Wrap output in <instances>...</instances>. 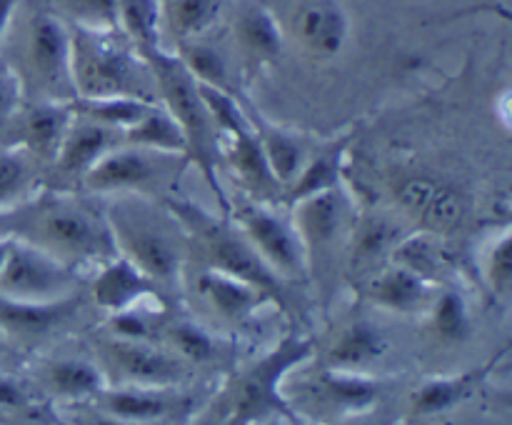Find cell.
<instances>
[{
  "label": "cell",
  "instance_id": "1",
  "mask_svg": "<svg viewBox=\"0 0 512 425\" xmlns=\"http://www.w3.org/2000/svg\"><path fill=\"white\" fill-rule=\"evenodd\" d=\"M148 65L150 80L155 83V90L160 95V105L173 115L175 123L180 125L185 135V158L193 160L195 168L203 173L213 188L218 205L225 215H230V200L225 190L218 183V170H215V123L210 118L208 108L200 95L198 80L188 73L183 60L175 53L163 50V45L138 53Z\"/></svg>",
  "mask_w": 512,
  "mask_h": 425
},
{
  "label": "cell",
  "instance_id": "2",
  "mask_svg": "<svg viewBox=\"0 0 512 425\" xmlns=\"http://www.w3.org/2000/svg\"><path fill=\"white\" fill-rule=\"evenodd\" d=\"M118 35L70 25V80L75 98H148L143 88V73H148V65L138 50Z\"/></svg>",
  "mask_w": 512,
  "mask_h": 425
},
{
  "label": "cell",
  "instance_id": "3",
  "mask_svg": "<svg viewBox=\"0 0 512 425\" xmlns=\"http://www.w3.org/2000/svg\"><path fill=\"white\" fill-rule=\"evenodd\" d=\"M33 233L20 235V240L48 250L65 265L75 258H95L113 248L108 220H100L93 210L68 200L33 205V218L28 220Z\"/></svg>",
  "mask_w": 512,
  "mask_h": 425
},
{
  "label": "cell",
  "instance_id": "4",
  "mask_svg": "<svg viewBox=\"0 0 512 425\" xmlns=\"http://www.w3.org/2000/svg\"><path fill=\"white\" fill-rule=\"evenodd\" d=\"M170 210L188 225L193 238L203 245L210 260L208 268H218L223 273L235 275V278L260 288L263 293L278 290V275L265 265V260L255 253L253 245L238 228H233L225 220H213L193 203L170 200Z\"/></svg>",
  "mask_w": 512,
  "mask_h": 425
},
{
  "label": "cell",
  "instance_id": "5",
  "mask_svg": "<svg viewBox=\"0 0 512 425\" xmlns=\"http://www.w3.org/2000/svg\"><path fill=\"white\" fill-rule=\"evenodd\" d=\"M20 65L50 100H75L70 80V25L50 10H33L20 35Z\"/></svg>",
  "mask_w": 512,
  "mask_h": 425
},
{
  "label": "cell",
  "instance_id": "6",
  "mask_svg": "<svg viewBox=\"0 0 512 425\" xmlns=\"http://www.w3.org/2000/svg\"><path fill=\"white\" fill-rule=\"evenodd\" d=\"M73 280V270L63 260L28 240L13 238L0 268V295L25 303H53L70 298Z\"/></svg>",
  "mask_w": 512,
  "mask_h": 425
},
{
  "label": "cell",
  "instance_id": "7",
  "mask_svg": "<svg viewBox=\"0 0 512 425\" xmlns=\"http://www.w3.org/2000/svg\"><path fill=\"white\" fill-rule=\"evenodd\" d=\"M230 218L235 220V228L248 238L255 253L265 260L275 275H303L308 265V250L300 240L298 230L293 223L280 218L275 210H270L265 203L248 200L240 203L238 208L230 210Z\"/></svg>",
  "mask_w": 512,
  "mask_h": 425
},
{
  "label": "cell",
  "instance_id": "8",
  "mask_svg": "<svg viewBox=\"0 0 512 425\" xmlns=\"http://www.w3.org/2000/svg\"><path fill=\"white\" fill-rule=\"evenodd\" d=\"M108 228L118 255L128 258L140 273L150 280L178 278L180 253L168 233L150 228L148 220L125 210H110Z\"/></svg>",
  "mask_w": 512,
  "mask_h": 425
},
{
  "label": "cell",
  "instance_id": "9",
  "mask_svg": "<svg viewBox=\"0 0 512 425\" xmlns=\"http://www.w3.org/2000/svg\"><path fill=\"white\" fill-rule=\"evenodd\" d=\"M290 38L313 60H333L350 38V15L340 0H298L290 10Z\"/></svg>",
  "mask_w": 512,
  "mask_h": 425
},
{
  "label": "cell",
  "instance_id": "10",
  "mask_svg": "<svg viewBox=\"0 0 512 425\" xmlns=\"http://www.w3.org/2000/svg\"><path fill=\"white\" fill-rule=\"evenodd\" d=\"M230 33H233L235 53L243 63L245 75L263 73L283 53L285 28L275 18L273 10L258 0L238 5Z\"/></svg>",
  "mask_w": 512,
  "mask_h": 425
},
{
  "label": "cell",
  "instance_id": "11",
  "mask_svg": "<svg viewBox=\"0 0 512 425\" xmlns=\"http://www.w3.org/2000/svg\"><path fill=\"white\" fill-rule=\"evenodd\" d=\"M395 200L400 210L423 225L425 233H453L465 218V203L458 190L430 175H413V178L400 180L395 188Z\"/></svg>",
  "mask_w": 512,
  "mask_h": 425
},
{
  "label": "cell",
  "instance_id": "12",
  "mask_svg": "<svg viewBox=\"0 0 512 425\" xmlns=\"http://www.w3.org/2000/svg\"><path fill=\"white\" fill-rule=\"evenodd\" d=\"M158 158L153 150L123 145L108 150L80 180L93 193H140L158 180Z\"/></svg>",
  "mask_w": 512,
  "mask_h": 425
},
{
  "label": "cell",
  "instance_id": "13",
  "mask_svg": "<svg viewBox=\"0 0 512 425\" xmlns=\"http://www.w3.org/2000/svg\"><path fill=\"white\" fill-rule=\"evenodd\" d=\"M310 345L305 340L288 338L278 345L273 355L260 360L248 375L238 393V415L240 418H258L273 408H283L278 398V383L290 365L308 358Z\"/></svg>",
  "mask_w": 512,
  "mask_h": 425
},
{
  "label": "cell",
  "instance_id": "14",
  "mask_svg": "<svg viewBox=\"0 0 512 425\" xmlns=\"http://www.w3.org/2000/svg\"><path fill=\"white\" fill-rule=\"evenodd\" d=\"M345 220V200L340 188L320 190L290 203V223L298 230L305 250L323 248L338 238Z\"/></svg>",
  "mask_w": 512,
  "mask_h": 425
},
{
  "label": "cell",
  "instance_id": "15",
  "mask_svg": "<svg viewBox=\"0 0 512 425\" xmlns=\"http://www.w3.org/2000/svg\"><path fill=\"white\" fill-rule=\"evenodd\" d=\"M223 155L225 160H228L230 168H233L238 183L253 195L250 200L263 203V200L278 198L283 185L275 180L273 170H270L268 160H265L263 148H260V140L258 135H255V130L228 138Z\"/></svg>",
  "mask_w": 512,
  "mask_h": 425
},
{
  "label": "cell",
  "instance_id": "16",
  "mask_svg": "<svg viewBox=\"0 0 512 425\" xmlns=\"http://www.w3.org/2000/svg\"><path fill=\"white\" fill-rule=\"evenodd\" d=\"M78 118L73 110V100H45L35 103L25 113L23 130H20V148L28 150L35 158H55L65 133L73 120Z\"/></svg>",
  "mask_w": 512,
  "mask_h": 425
},
{
  "label": "cell",
  "instance_id": "17",
  "mask_svg": "<svg viewBox=\"0 0 512 425\" xmlns=\"http://www.w3.org/2000/svg\"><path fill=\"white\" fill-rule=\"evenodd\" d=\"M115 133L118 130L105 128L93 120H73L58 153H55V163L63 173L83 178L108 150L115 148Z\"/></svg>",
  "mask_w": 512,
  "mask_h": 425
},
{
  "label": "cell",
  "instance_id": "18",
  "mask_svg": "<svg viewBox=\"0 0 512 425\" xmlns=\"http://www.w3.org/2000/svg\"><path fill=\"white\" fill-rule=\"evenodd\" d=\"M248 115H250V123H253L255 135H258L260 140V148H263L265 153V160H268L275 180H278L285 190L295 178H298L310 153L305 150V145L290 133V130L278 128V125L268 123L263 115L250 113V110Z\"/></svg>",
  "mask_w": 512,
  "mask_h": 425
},
{
  "label": "cell",
  "instance_id": "19",
  "mask_svg": "<svg viewBox=\"0 0 512 425\" xmlns=\"http://www.w3.org/2000/svg\"><path fill=\"white\" fill-rule=\"evenodd\" d=\"M428 290L425 275L393 263L370 280L368 298L378 303L380 308L395 310V313H413L428 300Z\"/></svg>",
  "mask_w": 512,
  "mask_h": 425
},
{
  "label": "cell",
  "instance_id": "20",
  "mask_svg": "<svg viewBox=\"0 0 512 425\" xmlns=\"http://www.w3.org/2000/svg\"><path fill=\"white\" fill-rule=\"evenodd\" d=\"M70 313V298L53 303H25L0 295V333L10 338H38L63 323Z\"/></svg>",
  "mask_w": 512,
  "mask_h": 425
},
{
  "label": "cell",
  "instance_id": "21",
  "mask_svg": "<svg viewBox=\"0 0 512 425\" xmlns=\"http://www.w3.org/2000/svg\"><path fill=\"white\" fill-rule=\"evenodd\" d=\"M145 293H150V278L140 273V270L135 268L128 258H123V255L110 260V263L100 270V275L95 278L93 285L95 303L113 310V313L133 308Z\"/></svg>",
  "mask_w": 512,
  "mask_h": 425
},
{
  "label": "cell",
  "instance_id": "22",
  "mask_svg": "<svg viewBox=\"0 0 512 425\" xmlns=\"http://www.w3.org/2000/svg\"><path fill=\"white\" fill-rule=\"evenodd\" d=\"M203 300H208L225 318H245L263 300V290L218 268H205L195 283Z\"/></svg>",
  "mask_w": 512,
  "mask_h": 425
},
{
  "label": "cell",
  "instance_id": "23",
  "mask_svg": "<svg viewBox=\"0 0 512 425\" xmlns=\"http://www.w3.org/2000/svg\"><path fill=\"white\" fill-rule=\"evenodd\" d=\"M113 360L128 378L138 380V383L163 385L173 383L183 375L178 360L140 343V340H118V343H113Z\"/></svg>",
  "mask_w": 512,
  "mask_h": 425
},
{
  "label": "cell",
  "instance_id": "24",
  "mask_svg": "<svg viewBox=\"0 0 512 425\" xmlns=\"http://www.w3.org/2000/svg\"><path fill=\"white\" fill-rule=\"evenodd\" d=\"M120 135H123L125 145L153 150L160 155H185V150H188L183 130L163 105H153L143 118L135 120Z\"/></svg>",
  "mask_w": 512,
  "mask_h": 425
},
{
  "label": "cell",
  "instance_id": "25",
  "mask_svg": "<svg viewBox=\"0 0 512 425\" xmlns=\"http://www.w3.org/2000/svg\"><path fill=\"white\" fill-rule=\"evenodd\" d=\"M343 163H345V140L328 145V148L318 150L315 155H308V160H305L298 178L285 188L283 200L290 205L295 203V200L305 198V195L320 193V190L340 188Z\"/></svg>",
  "mask_w": 512,
  "mask_h": 425
},
{
  "label": "cell",
  "instance_id": "26",
  "mask_svg": "<svg viewBox=\"0 0 512 425\" xmlns=\"http://www.w3.org/2000/svg\"><path fill=\"white\" fill-rule=\"evenodd\" d=\"M118 5V30L138 53L160 45L163 25V0H115Z\"/></svg>",
  "mask_w": 512,
  "mask_h": 425
},
{
  "label": "cell",
  "instance_id": "27",
  "mask_svg": "<svg viewBox=\"0 0 512 425\" xmlns=\"http://www.w3.org/2000/svg\"><path fill=\"white\" fill-rule=\"evenodd\" d=\"M178 55L188 73L198 80L200 85H210V88L228 90V93H238L233 83V70H230L228 58L220 53L215 45L203 43L200 38L180 40Z\"/></svg>",
  "mask_w": 512,
  "mask_h": 425
},
{
  "label": "cell",
  "instance_id": "28",
  "mask_svg": "<svg viewBox=\"0 0 512 425\" xmlns=\"http://www.w3.org/2000/svg\"><path fill=\"white\" fill-rule=\"evenodd\" d=\"M153 100L150 98H135V95H120V98H75L73 110L75 115H83L85 120H93V123L105 125V128H113L118 133H123L125 128L135 123V120L143 118L150 108H153Z\"/></svg>",
  "mask_w": 512,
  "mask_h": 425
},
{
  "label": "cell",
  "instance_id": "29",
  "mask_svg": "<svg viewBox=\"0 0 512 425\" xmlns=\"http://www.w3.org/2000/svg\"><path fill=\"white\" fill-rule=\"evenodd\" d=\"M490 365L475 370V373H463V375H455V378H440V380H430V383H425L423 388L418 390V395H415V403H413L415 413H423V415L443 413V410L458 405L460 400H465L475 388H478L480 380L488 375Z\"/></svg>",
  "mask_w": 512,
  "mask_h": 425
},
{
  "label": "cell",
  "instance_id": "30",
  "mask_svg": "<svg viewBox=\"0 0 512 425\" xmlns=\"http://www.w3.org/2000/svg\"><path fill=\"white\" fill-rule=\"evenodd\" d=\"M388 343H385V335L380 333L375 325L358 320V323L348 325V328L340 333V338L335 340V345L330 348V360L335 365H363L368 360L380 358L385 353Z\"/></svg>",
  "mask_w": 512,
  "mask_h": 425
},
{
  "label": "cell",
  "instance_id": "31",
  "mask_svg": "<svg viewBox=\"0 0 512 425\" xmlns=\"http://www.w3.org/2000/svg\"><path fill=\"white\" fill-rule=\"evenodd\" d=\"M325 400L335 403L338 408L360 410L368 408L380 393V385L375 380L360 378V375L338 373V370H325L318 380Z\"/></svg>",
  "mask_w": 512,
  "mask_h": 425
},
{
  "label": "cell",
  "instance_id": "32",
  "mask_svg": "<svg viewBox=\"0 0 512 425\" xmlns=\"http://www.w3.org/2000/svg\"><path fill=\"white\" fill-rule=\"evenodd\" d=\"M198 88L218 133H225V138H235V135H243L253 130L248 110L240 103L238 93H228V90H218L200 83Z\"/></svg>",
  "mask_w": 512,
  "mask_h": 425
},
{
  "label": "cell",
  "instance_id": "33",
  "mask_svg": "<svg viewBox=\"0 0 512 425\" xmlns=\"http://www.w3.org/2000/svg\"><path fill=\"white\" fill-rule=\"evenodd\" d=\"M223 0H170L168 23L178 40L200 38L218 18Z\"/></svg>",
  "mask_w": 512,
  "mask_h": 425
},
{
  "label": "cell",
  "instance_id": "34",
  "mask_svg": "<svg viewBox=\"0 0 512 425\" xmlns=\"http://www.w3.org/2000/svg\"><path fill=\"white\" fill-rule=\"evenodd\" d=\"M400 235L385 218H363L353 233V263L358 268L375 263L385 253H393Z\"/></svg>",
  "mask_w": 512,
  "mask_h": 425
},
{
  "label": "cell",
  "instance_id": "35",
  "mask_svg": "<svg viewBox=\"0 0 512 425\" xmlns=\"http://www.w3.org/2000/svg\"><path fill=\"white\" fill-rule=\"evenodd\" d=\"M60 8L65 10L73 28L95 30V33H120L115 0H60Z\"/></svg>",
  "mask_w": 512,
  "mask_h": 425
},
{
  "label": "cell",
  "instance_id": "36",
  "mask_svg": "<svg viewBox=\"0 0 512 425\" xmlns=\"http://www.w3.org/2000/svg\"><path fill=\"white\" fill-rule=\"evenodd\" d=\"M50 385L63 395H93L103 388L100 373L85 360H60L48 373Z\"/></svg>",
  "mask_w": 512,
  "mask_h": 425
},
{
  "label": "cell",
  "instance_id": "37",
  "mask_svg": "<svg viewBox=\"0 0 512 425\" xmlns=\"http://www.w3.org/2000/svg\"><path fill=\"white\" fill-rule=\"evenodd\" d=\"M105 408L113 415L128 420H153L168 413V400L158 393H140V390H118L105 398Z\"/></svg>",
  "mask_w": 512,
  "mask_h": 425
},
{
  "label": "cell",
  "instance_id": "38",
  "mask_svg": "<svg viewBox=\"0 0 512 425\" xmlns=\"http://www.w3.org/2000/svg\"><path fill=\"white\" fill-rule=\"evenodd\" d=\"M433 328L443 340H460L468 333V308L455 290H445L435 300Z\"/></svg>",
  "mask_w": 512,
  "mask_h": 425
},
{
  "label": "cell",
  "instance_id": "39",
  "mask_svg": "<svg viewBox=\"0 0 512 425\" xmlns=\"http://www.w3.org/2000/svg\"><path fill=\"white\" fill-rule=\"evenodd\" d=\"M28 150H0V208L15 203L30 180Z\"/></svg>",
  "mask_w": 512,
  "mask_h": 425
},
{
  "label": "cell",
  "instance_id": "40",
  "mask_svg": "<svg viewBox=\"0 0 512 425\" xmlns=\"http://www.w3.org/2000/svg\"><path fill=\"white\" fill-rule=\"evenodd\" d=\"M485 273H488L490 285L498 293H505L512 278V235L510 228H505L498 238H493L485 258Z\"/></svg>",
  "mask_w": 512,
  "mask_h": 425
},
{
  "label": "cell",
  "instance_id": "41",
  "mask_svg": "<svg viewBox=\"0 0 512 425\" xmlns=\"http://www.w3.org/2000/svg\"><path fill=\"white\" fill-rule=\"evenodd\" d=\"M170 338H173L175 348L188 360H195V363H203L213 355V340L208 338L205 330H200L193 323H178L170 330Z\"/></svg>",
  "mask_w": 512,
  "mask_h": 425
},
{
  "label": "cell",
  "instance_id": "42",
  "mask_svg": "<svg viewBox=\"0 0 512 425\" xmlns=\"http://www.w3.org/2000/svg\"><path fill=\"white\" fill-rule=\"evenodd\" d=\"M23 105V83L10 65L0 63V128L18 115Z\"/></svg>",
  "mask_w": 512,
  "mask_h": 425
},
{
  "label": "cell",
  "instance_id": "43",
  "mask_svg": "<svg viewBox=\"0 0 512 425\" xmlns=\"http://www.w3.org/2000/svg\"><path fill=\"white\" fill-rule=\"evenodd\" d=\"M113 330L120 335V340H143L148 338V323L135 313L133 308L120 310L113 318Z\"/></svg>",
  "mask_w": 512,
  "mask_h": 425
},
{
  "label": "cell",
  "instance_id": "44",
  "mask_svg": "<svg viewBox=\"0 0 512 425\" xmlns=\"http://www.w3.org/2000/svg\"><path fill=\"white\" fill-rule=\"evenodd\" d=\"M25 403H28V395H25L23 385L15 383L13 378L0 375V413H3V410L25 408Z\"/></svg>",
  "mask_w": 512,
  "mask_h": 425
},
{
  "label": "cell",
  "instance_id": "45",
  "mask_svg": "<svg viewBox=\"0 0 512 425\" xmlns=\"http://www.w3.org/2000/svg\"><path fill=\"white\" fill-rule=\"evenodd\" d=\"M20 3H23V0H0V43H3L5 35H8Z\"/></svg>",
  "mask_w": 512,
  "mask_h": 425
},
{
  "label": "cell",
  "instance_id": "46",
  "mask_svg": "<svg viewBox=\"0 0 512 425\" xmlns=\"http://www.w3.org/2000/svg\"><path fill=\"white\" fill-rule=\"evenodd\" d=\"M10 243H13V238H10V235H5V238H0V268H3L5 258H8Z\"/></svg>",
  "mask_w": 512,
  "mask_h": 425
},
{
  "label": "cell",
  "instance_id": "47",
  "mask_svg": "<svg viewBox=\"0 0 512 425\" xmlns=\"http://www.w3.org/2000/svg\"><path fill=\"white\" fill-rule=\"evenodd\" d=\"M0 350H3V340H0Z\"/></svg>",
  "mask_w": 512,
  "mask_h": 425
}]
</instances>
